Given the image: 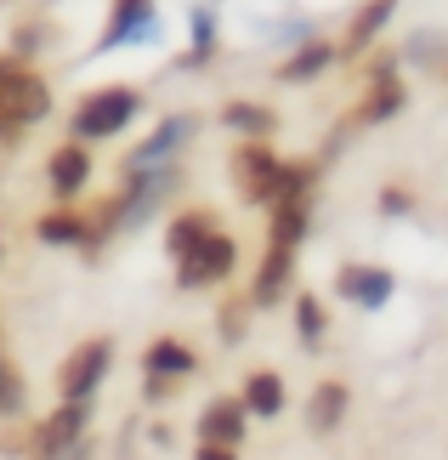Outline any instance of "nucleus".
Here are the masks:
<instances>
[{
    "label": "nucleus",
    "mask_w": 448,
    "mask_h": 460,
    "mask_svg": "<svg viewBox=\"0 0 448 460\" xmlns=\"http://www.w3.org/2000/svg\"><path fill=\"white\" fill-rule=\"evenodd\" d=\"M142 114V92L131 85H102L75 109V143H102V137H119L131 119Z\"/></svg>",
    "instance_id": "1"
},
{
    "label": "nucleus",
    "mask_w": 448,
    "mask_h": 460,
    "mask_svg": "<svg viewBox=\"0 0 448 460\" xmlns=\"http://www.w3.org/2000/svg\"><path fill=\"white\" fill-rule=\"evenodd\" d=\"M51 114V92L40 75H29V68H0V143L17 131H29L34 119Z\"/></svg>",
    "instance_id": "2"
},
{
    "label": "nucleus",
    "mask_w": 448,
    "mask_h": 460,
    "mask_svg": "<svg viewBox=\"0 0 448 460\" xmlns=\"http://www.w3.org/2000/svg\"><path fill=\"white\" fill-rule=\"evenodd\" d=\"M233 188L244 205H273L284 188V159L267 143H239L233 148Z\"/></svg>",
    "instance_id": "3"
},
{
    "label": "nucleus",
    "mask_w": 448,
    "mask_h": 460,
    "mask_svg": "<svg viewBox=\"0 0 448 460\" xmlns=\"http://www.w3.org/2000/svg\"><path fill=\"white\" fill-rule=\"evenodd\" d=\"M239 261V244H233L227 227H210V234L193 244L188 256H176V285L182 290H205V285H222Z\"/></svg>",
    "instance_id": "4"
},
{
    "label": "nucleus",
    "mask_w": 448,
    "mask_h": 460,
    "mask_svg": "<svg viewBox=\"0 0 448 460\" xmlns=\"http://www.w3.org/2000/svg\"><path fill=\"white\" fill-rule=\"evenodd\" d=\"M109 369H114V341H109V335H92V341H80V347L63 358V369H57V393L92 403L97 386L109 381Z\"/></svg>",
    "instance_id": "5"
},
{
    "label": "nucleus",
    "mask_w": 448,
    "mask_h": 460,
    "mask_svg": "<svg viewBox=\"0 0 448 460\" xmlns=\"http://www.w3.org/2000/svg\"><path fill=\"white\" fill-rule=\"evenodd\" d=\"M85 427H92V403L80 398H63L57 415H46L40 427H34V444H29V460H63L68 449L85 438Z\"/></svg>",
    "instance_id": "6"
},
{
    "label": "nucleus",
    "mask_w": 448,
    "mask_h": 460,
    "mask_svg": "<svg viewBox=\"0 0 448 460\" xmlns=\"http://www.w3.org/2000/svg\"><path fill=\"white\" fill-rule=\"evenodd\" d=\"M335 290L347 296V302H357L364 313H374V307H386V302H391L398 279H391L386 268H369V261H347V268L335 273Z\"/></svg>",
    "instance_id": "7"
},
{
    "label": "nucleus",
    "mask_w": 448,
    "mask_h": 460,
    "mask_svg": "<svg viewBox=\"0 0 448 460\" xmlns=\"http://www.w3.org/2000/svg\"><path fill=\"white\" fill-rule=\"evenodd\" d=\"M154 40V0H114V17L102 29L97 51H119V46H142Z\"/></svg>",
    "instance_id": "8"
},
{
    "label": "nucleus",
    "mask_w": 448,
    "mask_h": 460,
    "mask_svg": "<svg viewBox=\"0 0 448 460\" xmlns=\"http://www.w3.org/2000/svg\"><path fill=\"white\" fill-rule=\"evenodd\" d=\"M244 427H250V415H244V403L239 398H210L205 410H199V444H222V449H239L244 444Z\"/></svg>",
    "instance_id": "9"
},
{
    "label": "nucleus",
    "mask_w": 448,
    "mask_h": 460,
    "mask_svg": "<svg viewBox=\"0 0 448 460\" xmlns=\"http://www.w3.org/2000/svg\"><path fill=\"white\" fill-rule=\"evenodd\" d=\"M188 137H193V119H188V114H171V119H159L148 143H142V148H131V159H125V171H148V165H171V159H176V148H182Z\"/></svg>",
    "instance_id": "10"
},
{
    "label": "nucleus",
    "mask_w": 448,
    "mask_h": 460,
    "mask_svg": "<svg viewBox=\"0 0 448 460\" xmlns=\"http://www.w3.org/2000/svg\"><path fill=\"white\" fill-rule=\"evenodd\" d=\"M46 182H51V193L68 205L75 193H85V182H92V148L85 143H63L57 154L46 159Z\"/></svg>",
    "instance_id": "11"
},
{
    "label": "nucleus",
    "mask_w": 448,
    "mask_h": 460,
    "mask_svg": "<svg viewBox=\"0 0 448 460\" xmlns=\"http://www.w3.org/2000/svg\"><path fill=\"white\" fill-rule=\"evenodd\" d=\"M295 285V251H278V244H267L261 268H256V290H250V307H278L284 296Z\"/></svg>",
    "instance_id": "12"
},
{
    "label": "nucleus",
    "mask_w": 448,
    "mask_h": 460,
    "mask_svg": "<svg viewBox=\"0 0 448 460\" xmlns=\"http://www.w3.org/2000/svg\"><path fill=\"white\" fill-rule=\"evenodd\" d=\"M408 102L403 92V75H398V63H381L374 68V85H369V97H364V109H357V126H381V119H391Z\"/></svg>",
    "instance_id": "13"
},
{
    "label": "nucleus",
    "mask_w": 448,
    "mask_h": 460,
    "mask_svg": "<svg viewBox=\"0 0 448 460\" xmlns=\"http://www.w3.org/2000/svg\"><path fill=\"white\" fill-rule=\"evenodd\" d=\"M193 369H199V358H193V347H182L176 335H165V341H154L148 352H142V376L148 381H188Z\"/></svg>",
    "instance_id": "14"
},
{
    "label": "nucleus",
    "mask_w": 448,
    "mask_h": 460,
    "mask_svg": "<svg viewBox=\"0 0 448 460\" xmlns=\"http://www.w3.org/2000/svg\"><path fill=\"white\" fill-rule=\"evenodd\" d=\"M239 403H244L250 420H273V415H284V403H290V393H284V376H273V369H250Z\"/></svg>",
    "instance_id": "15"
},
{
    "label": "nucleus",
    "mask_w": 448,
    "mask_h": 460,
    "mask_svg": "<svg viewBox=\"0 0 448 460\" xmlns=\"http://www.w3.org/2000/svg\"><path fill=\"white\" fill-rule=\"evenodd\" d=\"M307 234H312V205L307 199H278L273 205V227H267V244H278V251H301Z\"/></svg>",
    "instance_id": "16"
},
{
    "label": "nucleus",
    "mask_w": 448,
    "mask_h": 460,
    "mask_svg": "<svg viewBox=\"0 0 448 460\" xmlns=\"http://www.w3.org/2000/svg\"><path fill=\"white\" fill-rule=\"evenodd\" d=\"M329 63H340L335 46L301 40V46L290 51V63H278V80H284V85H307V80H318V75H329Z\"/></svg>",
    "instance_id": "17"
},
{
    "label": "nucleus",
    "mask_w": 448,
    "mask_h": 460,
    "mask_svg": "<svg viewBox=\"0 0 448 460\" xmlns=\"http://www.w3.org/2000/svg\"><path fill=\"white\" fill-rule=\"evenodd\" d=\"M347 410H352L347 381H318L312 398H307V427H312V432H335L340 420H347Z\"/></svg>",
    "instance_id": "18"
},
{
    "label": "nucleus",
    "mask_w": 448,
    "mask_h": 460,
    "mask_svg": "<svg viewBox=\"0 0 448 460\" xmlns=\"http://www.w3.org/2000/svg\"><path fill=\"white\" fill-rule=\"evenodd\" d=\"M273 126H278L273 109H261V102H250V97H239V102H227V109H222V131L244 137V143H267Z\"/></svg>",
    "instance_id": "19"
},
{
    "label": "nucleus",
    "mask_w": 448,
    "mask_h": 460,
    "mask_svg": "<svg viewBox=\"0 0 448 460\" xmlns=\"http://www.w3.org/2000/svg\"><path fill=\"white\" fill-rule=\"evenodd\" d=\"M391 12H398V0H369V6L352 17V29H347V46H340V58H357V51H369V46H374V34H381V29L391 23Z\"/></svg>",
    "instance_id": "20"
},
{
    "label": "nucleus",
    "mask_w": 448,
    "mask_h": 460,
    "mask_svg": "<svg viewBox=\"0 0 448 460\" xmlns=\"http://www.w3.org/2000/svg\"><path fill=\"white\" fill-rule=\"evenodd\" d=\"M34 234H40V244H57V251H63V244H85V239H92V222L75 217V210H51V217L34 222Z\"/></svg>",
    "instance_id": "21"
},
{
    "label": "nucleus",
    "mask_w": 448,
    "mask_h": 460,
    "mask_svg": "<svg viewBox=\"0 0 448 460\" xmlns=\"http://www.w3.org/2000/svg\"><path fill=\"white\" fill-rule=\"evenodd\" d=\"M210 227H216V217H210V210H188V217H176V222H171V239H165L171 261H176V256H188L193 244L210 234Z\"/></svg>",
    "instance_id": "22"
},
{
    "label": "nucleus",
    "mask_w": 448,
    "mask_h": 460,
    "mask_svg": "<svg viewBox=\"0 0 448 460\" xmlns=\"http://www.w3.org/2000/svg\"><path fill=\"white\" fill-rule=\"evenodd\" d=\"M295 330H301V341H307V347H318V341H324V330H329V307L318 302V296H307V290L295 296Z\"/></svg>",
    "instance_id": "23"
},
{
    "label": "nucleus",
    "mask_w": 448,
    "mask_h": 460,
    "mask_svg": "<svg viewBox=\"0 0 448 460\" xmlns=\"http://www.w3.org/2000/svg\"><path fill=\"white\" fill-rule=\"evenodd\" d=\"M23 403H29V393H23V376L12 369V358L0 352V420H17L23 415Z\"/></svg>",
    "instance_id": "24"
},
{
    "label": "nucleus",
    "mask_w": 448,
    "mask_h": 460,
    "mask_svg": "<svg viewBox=\"0 0 448 460\" xmlns=\"http://www.w3.org/2000/svg\"><path fill=\"white\" fill-rule=\"evenodd\" d=\"M216 46V12L210 6H193V51H188V68H199Z\"/></svg>",
    "instance_id": "25"
},
{
    "label": "nucleus",
    "mask_w": 448,
    "mask_h": 460,
    "mask_svg": "<svg viewBox=\"0 0 448 460\" xmlns=\"http://www.w3.org/2000/svg\"><path fill=\"white\" fill-rule=\"evenodd\" d=\"M381 210H386V217H408V210H415V199H408L403 188H386V193H381Z\"/></svg>",
    "instance_id": "26"
},
{
    "label": "nucleus",
    "mask_w": 448,
    "mask_h": 460,
    "mask_svg": "<svg viewBox=\"0 0 448 460\" xmlns=\"http://www.w3.org/2000/svg\"><path fill=\"white\" fill-rule=\"evenodd\" d=\"M193 460H239V449H222V444H199Z\"/></svg>",
    "instance_id": "27"
},
{
    "label": "nucleus",
    "mask_w": 448,
    "mask_h": 460,
    "mask_svg": "<svg viewBox=\"0 0 448 460\" xmlns=\"http://www.w3.org/2000/svg\"><path fill=\"white\" fill-rule=\"evenodd\" d=\"M63 460H92V444H85V438H80V444H75V449H68Z\"/></svg>",
    "instance_id": "28"
},
{
    "label": "nucleus",
    "mask_w": 448,
    "mask_h": 460,
    "mask_svg": "<svg viewBox=\"0 0 448 460\" xmlns=\"http://www.w3.org/2000/svg\"><path fill=\"white\" fill-rule=\"evenodd\" d=\"M0 251H6V244H0Z\"/></svg>",
    "instance_id": "29"
},
{
    "label": "nucleus",
    "mask_w": 448,
    "mask_h": 460,
    "mask_svg": "<svg viewBox=\"0 0 448 460\" xmlns=\"http://www.w3.org/2000/svg\"><path fill=\"white\" fill-rule=\"evenodd\" d=\"M0 68H6V63H0Z\"/></svg>",
    "instance_id": "30"
}]
</instances>
